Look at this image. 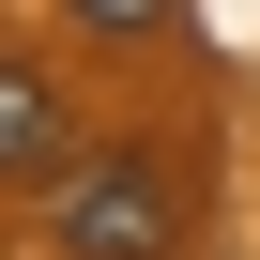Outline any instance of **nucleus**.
I'll list each match as a JSON object with an SVG mask.
<instances>
[{"mask_svg": "<svg viewBox=\"0 0 260 260\" xmlns=\"http://www.w3.org/2000/svg\"><path fill=\"white\" fill-rule=\"evenodd\" d=\"M61 16H77V31H107V46H138V31H169V16H184V0H61Z\"/></svg>", "mask_w": 260, "mask_h": 260, "instance_id": "obj_3", "label": "nucleus"}, {"mask_svg": "<svg viewBox=\"0 0 260 260\" xmlns=\"http://www.w3.org/2000/svg\"><path fill=\"white\" fill-rule=\"evenodd\" d=\"M46 230H61V260H169L184 245V184H169V153H92Z\"/></svg>", "mask_w": 260, "mask_h": 260, "instance_id": "obj_1", "label": "nucleus"}, {"mask_svg": "<svg viewBox=\"0 0 260 260\" xmlns=\"http://www.w3.org/2000/svg\"><path fill=\"white\" fill-rule=\"evenodd\" d=\"M31 169H61V92L31 61H0V184H31Z\"/></svg>", "mask_w": 260, "mask_h": 260, "instance_id": "obj_2", "label": "nucleus"}]
</instances>
